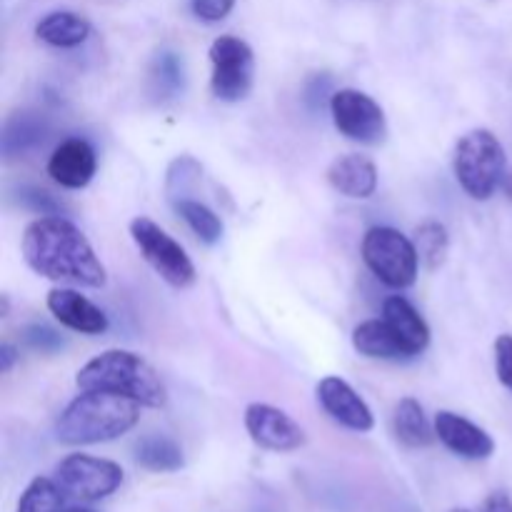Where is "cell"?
Returning a JSON list of instances; mask_svg holds the SVG:
<instances>
[{"instance_id": "3957f363", "label": "cell", "mask_w": 512, "mask_h": 512, "mask_svg": "<svg viewBox=\"0 0 512 512\" xmlns=\"http://www.w3.org/2000/svg\"><path fill=\"white\" fill-rule=\"evenodd\" d=\"M140 408L143 405L120 395L80 393L60 413L55 438L63 445L110 443L138 425Z\"/></svg>"}, {"instance_id": "8992f818", "label": "cell", "mask_w": 512, "mask_h": 512, "mask_svg": "<svg viewBox=\"0 0 512 512\" xmlns=\"http://www.w3.org/2000/svg\"><path fill=\"white\" fill-rule=\"evenodd\" d=\"M130 238H133L135 248L140 250L145 263L170 285V288L185 290L195 283L198 273H195V265L190 260V255L185 253L183 245L173 238V235L165 233L155 220L140 218L130 220Z\"/></svg>"}, {"instance_id": "ac0fdd59", "label": "cell", "mask_w": 512, "mask_h": 512, "mask_svg": "<svg viewBox=\"0 0 512 512\" xmlns=\"http://www.w3.org/2000/svg\"><path fill=\"white\" fill-rule=\"evenodd\" d=\"M383 318L395 330V335L403 340L405 348L413 353V358L425 353V348L430 345V328L410 300H405L403 295H390L383 303Z\"/></svg>"}, {"instance_id": "52a82bcc", "label": "cell", "mask_w": 512, "mask_h": 512, "mask_svg": "<svg viewBox=\"0 0 512 512\" xmlns=\"http://www.w3.org/2000/svg\"><path fill=\"white\" fill-rule=\"evenodd\" d=\"M53 480L58 483L60 493L65 498L80 500V503H95V500L113 495L123 485L125 473L113 460L73 453L60 460Z\"/></svg>"}, {"instance_id": "277c9868", "label": "cell", "mask_w": 512, "mask_h": 512, "mask_svg": "<svg viewBox=\"0 0 512 512\" xmlns=\"http://www.w3.org/2000/svg\"><path fill=\"white\" fill-rule=\"evenodd\" d=\"M453 173L473 200L493 198L508 173V155L498 135L488 128L468 130L455 145Z\"/></svg>"}, {"instance_id": "30bf717a", "label": "cell", "mask_w": 512, "mask_h": 512, "mask_svg": "<svg viewBox=\"0 0 512 512\" xmlns=\"http://www.w3.org/2000/svg\"><path fill=\"white\" fill-rule=\"evenodd\" d=\"M245 430L258 448L270 453H293L305 445V430L285 410L268 403H250L245 408Z\"/></svg>"}, {"instance_id": "d6986e66", "label": "cell", "mask_w": 512, "mask_h": 512, "mask_svg": "<svg viewBox=\"0 0 512 512\" xmlns=\"http://www.w3.org/2000/svg\"><path fill=\"white\" fill-rule=\"evenodd\" d=\"M90 23L80 13L73 10H53V13L43 15L35 25V38L40 43L50 45V48H78L90 38Z\"/></svg>"}, {"instance_id": "4dcf8cb0", "label": "cell", "mask_w": 512, "mask_h": 512, "mask_svg": "<svg viewBox=\"0 0 512 512\" xmlns=\"http://www.w3.org/2000/svg\"><path fill=\"white\" fill-rule=\"evenodd\" d=\"M485 512H512V498L508 493H503V490L488 495V500H485Z\"/></svg>"}, {"instance_id": "1f68e13d", "label": "cell", "mask_w": 512, "mask_h": 512, "mask_svg": "<svg viewBox=\"0 0 512 512\" xmlns=\"http://www.w3.org/2000/svg\"><path fill=\"white\" fill-rule=\"evenodd\" d=\"M15 360H18V350H15V345L10 343L0 345V370H3V373H10V370H13Z\"/></svg>"}, {"instance_id": "2e32d148", "label": "cell", "mask_w": 512, "mask_h": 512, "mask_svg": "<svg viewBox=\"0 0 512 512\" xmlns=\"http://www.w3.org/2000/svg\"><path fill=\"white\" fill-rule=\"evenodd\" d=\"M50 135V123L43 113L35 110H20L13 113L3 125V138H0V148H3L5 160L25 158L30 150L43 145Z\"/></svg>"}, {"instance_id": "ba28073f", "label": "cell", "mask_w": 512, "mask_h": 512, "mask_svg": "<svg viewBox=\"0 0 512 512\" xmlns=\"http://www.w3.org/2000/svg\"><path fill=\"white\" fill-rule=\"evenodd\" d=\"M210 90L223 103H240L250 95L255 83V55L243 38L220 35L210 45Z\"/></svg>"}, {"instance_id": "4fadbf2b", "label": "cell", "mask_w": 512, "mask_h": 512, "mask_svg": "<svg viewBox=\"0 0 512 512\" xmlns=\"http://www.w3.org/2000/svg\"><path fill=\"white\" fill-rule=\"evenodd\" d=\"M433 425L440 443L460 458L488 460L495 453V440L490 438L488 430H483L463 415L453 413V410H440Z\"/></svg>"}, {"instance_id": "7a4b0ae2", "label": "cell", "mask_w": 512, "mask_h": 512, "mask_svg": "<svg viewBox=\"0 0 512 512\" xmlns=\"http://www.w3.org/2000/svg\"><path fill=\"white\" fill-rule=\"evenodd\" d=\"M80 393H110L130 398L143 408H165L168 390L158 370L130 350H105L83 365L75 375Z\"/></svg>"}, {"instance_id": "f1b7e54d", "label": "cell", "mask_w": 512, "mask_h": 512, "mask_svg": "<svg viewBox=\"0 0 512 512\" xmlns=\"http://www.w3.org/2000/svg\"><path fill=\"white\" fill-rule=\"evenodd\" d=\"M493 350H495V375H498L500 385L512 393V335H498Z\"/></svg>"}, {"instance_id": "7402d4cb", "label": "cell", "mask_w": 512, "mask_h": 512, "mask_svg": "<svg viewBox=\"0 0 512 512\" xmlns=\"http://www.w3.org/2000/svg\"><path fill=\"white\" fill-rule=\"evenodd\" d=\"M173 205H175V213H178L180 218L185 220V225H188V228L198 235L200 243H205V245L220 243L225 225L213 208H208V205L200 203V200H195V198L175 200Z\"/></svg>"}, {"instance_id": "e0dca14e", "label": "cell", "mask_w": 512, "mask_h": 512, "mask_svg": "<svg viewBox=\"0 0 512 512\" xmlns=\"http://www.w3.org/2000/svg\"><path fill=\"white\" fill-rule=\"evenodd\" d=\"M353 348L363 358L370 360H390V363H405L413 360V353L403 345V340L395 335V330L380 320H365L353 330Z\"/></svg>"}, {"instance_id": "5b68a950", "label": "cell", "mask_w": 512, "mask_h": 512, "mask_svg": "<svg viewBox=\"0 0 512 512\" xmlns=\"http://www.w3.org/2000/svg\"><path fill=\"white\" fill-rule=\"evenodd\" d=\"M370 273L388 288L405 290L415 285L420 270V255L413 240L388 225H375L363 235L360 245Z\"/></svg>"}, {"instance_id": "5bb4252c", "label": "cell", "mask_w": 512, "mask_h": 512, "mask_svg": "<svg viewBox=\"0 0 512 512\" xmlns=\"http://www.w3.org/2000/svg\"><path fill=\"white\" fill-rule=\"evenodd\" d=\"M48 310L63 328L80 335H103L108 330V315L73 288H53L48 293Z\"/></svg>"}, {"instance_id": "44dd1931", "label": "cell", "mask_w": 512, "mask_h": 512, "mask_svg": "<svg viewBox=\"0 0 512 512\" xmlns=\"http://www.w3.org/2000/svg\"><path fill=\"white\" fill-rule=\"evenodd\" d=\"M135 463L148 473H178L185 465L183 450L173 438L165 435H145L133 448Z\"/></svg>"}, {"instance_id": "f546056e", "label": "cell", "mask_w": 512, "mask_h": 512, "mask_svg": "<svg viewBox=\"0 0 512 512\" xmlns=\"http://www.w3.org/2000/svg\"><path fill=\"white\" fill-rule=\"evenodd\" d=\"M235 8V0H190V10L203 23H220Z\"/></svg>"}, {"instance_id": "9c48e42d", "label": "cell", "mask_w": 512, "mask_h": 512, "mask_svg": "<svg viewBox=\"0 0 512 512\" xmlns=\"http://www.w3.org/2000/svg\"><path fill=\"white\" fill-rule=\"evenodd\" d=\"M330 115L340 135L353 143L380 145L388 138V120H385L383 108L363 90H335L330 95Z\"/></svg>"}, {"instance_id": "9a60e30c", "label": "cell", "mask_w": 512, "mask_h": 512, "mask_svg": "<svg viewBox=\"0 0 512 512\" xmlns=\"http://www.w3.org/2000/svg\"><path fill=\"white\" fill-rule=\"evenodd\" d=\"M328 183L345 198L368 200L378 190V168L368 155H340L330 163Z\"/></svg>"}, {"instance_id": "ffe728a7", "label": "cell", "mask_w": 512, "mask_h": 512, "mask_svg": "<svg viewBox=\"0 0 512 512\" xmlns=\"http://www.w3.org/2000/svg\"><path fill=\"white\" fill-rule=\"evenodd\" d=\"M393 430L398 435L400 443L405 448H430V445L438 440L435 435V425H430L428 415H425L423 405L415 398H403L398 405H395L393 415Z\"/></svg>"}, {"instance_id": "83f0119b", "label": "cell", "mask_w": 512, "mask_h": 512, "mask_svg": "<svg viewBox=\"0 0 512 512\" xmlns=\"http://www.w3.org/2000/svg\"><path fill=\"white\" fill-rule=\"evenodd\" d=\"M18 203L38 215H63V203L60 200H55L48 190L30 188V185H23L18 190Z\"/></svg>"}, {"instance_id": "836d02e7", "label": "cell", "mask_w": 512, "mask_h": 512, "mask_svg": "<svg viewBox=\"0 0 512 512\" xmlns=\"http://www.w3.org/2000/svg\"><path fill=\"white\" fill-rule=\"evenodd\" d=\"M60 512H95V510H90V508H80V505H75V508H65V510H60Z\"/></svg>"}, {"instance_id": "e575fe53", "label": "cell", "mask_w": 512, "mask_h": 512, "mask_svg": "<svg viewBox=\"0 0 512 512\" xmlns=\"http://www.w3.org/2000/svg\"><path fill=\"white\" fill-rule=\"evenodd\" d=\"M453 512H470V510H453Z\"/></svg>"}, {"instance_id": "6da1fadb", "label": "cell", "mask_w": 512, "mask_h": 512, "mask_svg": "<svg viewBox=\"0 0 512 512\" xmlns=\"http://www.w3.org/2000/svg\"><path fill=\"white\" fill-rule=\"evenodd\" d=\"M25 265L40 278L103 288L108 275L83 230L63 215H40L28 223L20 240Z\"/></svg>"}, {"instance_id": "4316f807", "label": "cell", "mask_w": 512, "mask_h": 512, "mask_svg": "<svg viewBox=\"0 0 512 512\" xmlns=\"http://www.w3.org/2000/svg\"><path fill=\"white\" fill-rule=\"evenodd\" d=\"M23 340L30 345L33 350L43 355H53L58 350L65 348V338L58 333V330L48 328L43 323H33L23 330Z\"/></svg>"}, {"instance_id": "d4e9b609", "label": "cell", "mask_w": 512, "mask_h": 512, "mask_svg": "<svg viewBox=\"0 0 512 512\" xmlns=\"http://www.w3.org/2000/svg\"><path fill=\"white\" fill-rule=\"evenodd\" d=\"M60 498H63V493H60L55 480L33 478L20 495L15 512H60Z\"/></svg>"}, {"instance_id": "7c38bea8", "label": "cell", "mask_w": 512, "mask_h": 512, "mask_svg": "<svg viewBox=\"0 0 512 512\" xmlns=\"http://www.w3.org/2000/svg\"><path fill=\"white\" fill-rule=\"evenodd\" d=\"M98 170V155L83 138H65L55 145L48 158V175L68 190L88 188Z\"/></svg>"}, {"instance_id": "603a6c76", "label": "cell", "mask_w": 512, "mask_h": 512, "mask_svg": "<svg viewBox=\"0 0 512 512\" xmlns=\"http://www.w3.org/2000/svg\"><path fill=\"white\" fill-rule=\"evenodd\" d=\"M415 248H418L420 255V265H425L428 270H438L440 265L445 263L450 250V235L448 228L438 220H425L415 228V238H413Z\"/></svg>"}, {"instance_id": "d6a6232c", "label": "cell", "mask_w": 512, "mask_h": 512, "mask_svg": "<svg viewBox=\"0 0 512 512\" xmlns=\"http://www.w3.org/2000/svg\"><path fill=\"white\" fill-rule=\"evenodd\" d=\"M503 193H505V198H508L510 203H512V168L508 170V173H505V180H503Z\"/></svg>"}, {"instance_id": "8fae6325", "label": "cell", "mask_w": 512, "mask_h": 512, "mask_svg": "<svg viewBox=\"0 0 512 512\" xmlns=\"http://www.w3.org/2000/svg\"><path fill=\"white\" fill-rule=\"evenodd\" d=\"M318 403L323 405L325 413L340 423L343 428L353 430V433H370L375 428L373 410L368 408L358 390L348 383V380L338 378V375H328L318 383Z\"/></svg>"}, {"instance_id": "484cf974", "label": "cell", "mask_w": 512, "mask_h": 512, "mask_svg": "<svg viewBox=\"0 0 512 512\" xmlns=\"http://www.w3.org/2000/svg\"><path fill=\"white\" fill-rule=\"evenodd\" d=\"M200 175H203V168L190 155H180V158L173 160V165L168 168V180H165V188H168V195L173 198V203L175 200L190 198V188L198 183Z\"/></svg>"}, {"instance_id": "cb8c5ba5", "label": "cell", "mask_w": 512, "mask_h": 512, "mask_svg": "<svg viewBox=\"0 0 512 512\" xmlns=\"http://www.w3.org/2000/svg\"><path fill=\"white\" fill-rule=\"evenodd\" d=\"M150 83H153L155 98H173L183 93L185 70L178 53H160L150 68Z\"/></svg>"}]
</instances>
